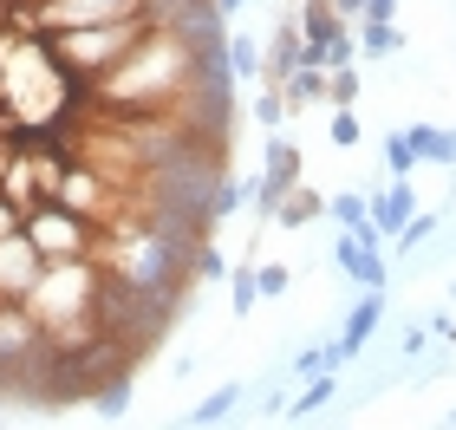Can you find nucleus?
<instances>
[{
  "mask_svg": "<svg viewBox=\"0 0 456 430\" xmlns=\"http://www.w3.org/2000/svg\"><path fill=\"white\" fill-rule=\"evenodd\" d=\"M39 33L59 27H92V20H124V13H151V0H33Z\"/></svg>",
  "mask_w": 456,
  "mask_h": 430,
  "instance_id": "obj_5",
  "label": "nucleus"
},
{
  "mask_svg": "<svg viewBox=\"0 0 456 430\" xmlns=\"http://www.w3.org/2000/svg\"><path fill=\"white\" fill-rule=\"evenodd\" d=\"M20 229H27V209H20L13 196H0V241H7V235H20Z\"/></svg>",
  "mask_w": 456,
  "mask_h": 430,
  "instance_id": "obj_28",
  "label": "nucleus"
},
{
  "mask_svg": "<svg viewBox=\"0 0 456 430\" xmlns=\"http://www.w3.org/2000/svg\"><path fill=\"white\" fill-rule=\"evenodd\" d=\"M287 111H294V105H287V85H267V78H261V98H255L261 131H281V125H287Z\"/></svg>",
  "mask_w": 456,
  "mask_h": 430,
  "instance_id": "obj_17",
  "label": "nucleus"
},
{
  "mask_svg": "<svg viewBox=\"0 0 456 430\" xmlns=\"http://www.w3.org/2000/svg\"><path fill=\"white\" fill-rule=\"evenodd\" d=\"M300 46H306L300 20H281V27H274V46L261 53V78H267V85H287V78L300 72Z\"/></svg>",
  "mask_w": 456,
  "mask_h": 430,
  "instance_id": "obj_7",
  "label": "nucleus"
},
{
  "mask_svg": "<svg viewBox=\"0 0 456 430\" xmlns=\"http://www.w3.org/2000/svg\"><path fill=\"white\" fill-rule=\"evenodd\" d=\"M365 20H398V0H365Z\"/></svg>",
  "mask_w": 456,
  "mask_h": 430,
  "instance_id": "obj_29",
  "label": "nucleus"
},
{
  "mask_svg": "<svg viewBox=\"0 0 456 430\" xmlns=\"http://www.w3.org/2000/svg\"><path fill=\"white\" fill-rule=\"evenodd\" d=\"M450 300H456V280H450Z\"/></svg>",
  "mask_w": 456,
  "mask_h": 430,
  "instance_id": "obj_32",
  "label": "nucleus"
},
{
  "mask_svg": "<svg viewBox=\"0 0 456 430\" xmlns=\"http://www.w3.org/2000/svg\"><path fill=\"white\" fill-rule=\"evenodd\" d=\"M27 235L33 248L46 261H98V241H105V229L86 215H72L66 202H39V209H27Z\"/></svg>",
  "mask_w": 456,
  "mask_h": 430,
  "instance_id": "obj_3",
  "label": "nucleus"
},
{
  "mask_svg": "<svg viewBox=\"0 0 456 430\" xmlns=\"http://www.w3.org/2000/svg\"><path fill=\"white\" fill-rule=\"evenodd\" d=\"M326 105H359V59L326 72Z\"/></svg>",
  "mask_w": 456,
  "mask_h": 430,
  "instance_id": "obj_19",
  "label": "nucleus"
},
{
  "mask_svg": "<svg viewBox=\"0 0 456 430\" xmlns=\"http://www.w3.org/2000/svg\"><path fill=\"white\" fill-rule=\"evenodd\" d=\"M326 404H333V372H320V378H314V385H306V392H300L294 404H287V411H281V418H320V411H326Z\"/></svg>",
  "mask_w": 456,
  "mask_h": 430,
  "instance_id": "obj_16",
  "label": "nucleus"
},
{
  "mask_svg": "<svg viewBox=\"0 0 456 430\" xmlns=\"http://www.w3.org/2000/svg\"><path fill=\"white\" fill-rule=\"evenodd\" d=\"M209 209H216V222H228L241 209V183L235 176H216V190H209Z\"/></svg>",
  "mask_w": 456,
  "mask_h": 430,
  "instance_id": "obj_25",
  "label": "nucleus"
},
{
  "mask_svg": "<svg viewBox=\"0 0 456 430\" xmlns=\"http://www.w3.org/2000/svg\"><path fill=\"white\" fill-rule=\"evenodd\" d=\"M404 137H411V150H418V163H444V170L456 163V131H437V125H411Z\"/></svg>",
  "mask_w": 456,
  "mask_h": 430,
  "instance_id": "obj_11",
  "label": "nucleus"
},
{
  "mask_svg": "<svg viewBox=\"0 0 456 430\" xmlns=\"http://www.w3.org/2000/svg\"><path fill=\"white\" fill-rule=\"evenodd\" d=\"M333 7H339L346 20H365V0H333Z\"/></svg>",
  "mask_w": 456,
  "mask_h": 430,
  "instance_id": "obj_30",
  "label": "nucleus"
},
{
  "mask_svg": "<svg viewBox=\"0 0 456 430\" xmlns=\"http://www.w3.org/2000/svg\"><path fill=\"white\" fill-rule=\"evenodd\" d=\"M235 404H241V385H222V392H209V398H202L196 411H190V424H196V430H202V424H222L228 411H235Z\"/></svg>",
  "mask_w": 456,
  "mask_h": 430,
  "instance_id": "obj_18",
  "label": "nucleus"
},
{
  "mask_svg": "<svg viewBox=\"0 0 456 430\" xmlns=\"http://www.w3.org/2000/svg\"><path fill=\"white\" fill-rule=\"evenodd\" d=\"M326 137H333V143H359L365 131H359V111H352V105H333V125H326Z\"/></svg>",
  "mask_w": 456,
  "mask_h": 430,
  "instance_id": "obj_26",
  "label": "nucleus"
},
{
  "mask_svg": "<svg viewBox=\"0 0 456 430\" xmlns=\"http://www.w3.org/2000/svg\"><path fill=\"white\" fill-rule=\"evenodd\" d=\"M228 66H235V78H261V39L255 33H228Z\"/></svg>",
  "mask_w": 456,
  "mask_h": 430,
  "instance_id": "obj_15",
  "label": "nucleus"
},
{
  "mask_svg": "<svg viewBox=\"0 0 456 430\" xmlns=\"http://www.w3.org/2000/svg\"><path fill=\"white\" fill-rule=\"evenodd\" d=\"M326 215H333L339 229H359V222H371V196L365 190H339L333 202H326Z\"/></svg>",
  "mask_w": 456,
  "mask_h": 430,
  "instance_id": "obj_14",
  "label": "nucleus"
},
{
  "mask_svg": "<svg viewBox=\"0 0 456 430\" xmlns=\"http://www.w3.org/2000/svg\"><path fill=\"white\" fill-rule=\"evenodd\" d=\"M326 202H333V196H320L314 183L300 176L294 190L281 196V209H274V229H306V222H320V215H326Z\"/></svg>",
  "mask_w": 456,
  "mask_h": 430,
  "instance_id": "obj_9",
  "label": "nucleus"
},
{
  "mask_svg": "<svg viewBox=\"0 0 456 430\" xmlns=\"http://www.w3.org/2000/svg\"><path fill=\"white\" fill-rule=\"evenodd\" d=\"M430 235H437V215H411L404 222V229L398 235H391V248H398V255H411V248H424V241Z\"/></svg>",
  "mask_w": 456,
  "mask_h": 430,
  "instance_id": "obj_22",
  "label": "nucleus"
},
{
  "mask_svg": "<svg viewBox=\"0 0 456 430\" xmlns=\"http://www.w3.org/2000/svg\"><path fill=\"white\" fill-rule=\"evenodd\" d=\"M294 183H300V143L281 137V131H267V163L255 176V222H274L281 196L294 190Z\"/></svg>",
  "mask_w": 456,
  "mask_h": 430,
  "instance_id": "obj_4",
  "label": "nucleus"
},
{
  "mask_svg": "<svg viewBox=\"0 0 456 430\" xmlns=\"http://www.w3.org/2000/svg\"><path fill=\"white\" fill-rule=\"evenodd\" d=\"M385 170H391V176H411V170H418V150H411V137H404V131H391V137H385Z\"/></svg>",
  "mask_w": 456,
  "mask_h": 430,
  "instance_id": "obj_23",
  "label": "nucleus"
},
{
  "mask_svg": "<svg viewBox=\"0 0 456 430\" xmlns=\"http://www.w3.org/2000/svg\"><path fill=\"white\" fill-rule=\"evenodd\" d=\"M228 294H235V313H255L261 300V280H255V261H241L235 274H228Z\"/></svg>",
  "mask_w": 456,
  "mask_h": 430,
  "instance_id": "obj_20",
  "label": "nucleus"
},
{
  "mask_svg": "<svg viewBox=\"0 0 456 430\" xmlns=\"http://www.w3.org/2000/svg\"><path fill=\"white\" fill-rule=\"evenodd\" d=\"M326 72H333V66H300L294 78H287V105H294V111L326 105Z\"/></svg>",
  "mask_w": 456,
  "mask_h": 430,
  "instance_id": "obj_12",
  "label": "nucleus"
},
{
  "mask_svg": "<svg viewBox=\"0 0 456 430\" xmlns=\"http://www.w3.org/2000/svg\"><path fill=\"white\" fill-rule=\"evenodd\" d=\"M333 261H339V274H346V280H359V287H385V248H365V241L352 235V229H339Z\"/></svg>",
  "mask_w": 456,
  "mask_h": 430,
  "instance_id": "obj_6",
  "label": "nucleus"
},
{
  "mask_svg": "<svg viewBox=\"0 0 456 430\" xmlns=\"http://www.w3.org/2000/svg\"><path fill=\"white\" fill-rule=\"evenodd\" d=\"M228 274H235V268L222 261V248H209V241H202V248H196V280H228Z\"/></svg>",
  "mask_w": 456,
  "mask_h": 430,
  "instance_id": "obj_27",
  "label": "nucleus"
},
{
  "mask_svg": "<svg viewBox=\"0 0 456 430\" xmlns=\"http://www.w3.org/2000/svg\"><path fill=\"white\" fill-rule=\"evenodd\" d=\"M411 215H418V190H411V176H391V190H371V222H379L385 235H398Z\"/></svg>",
  "mask_w": 456,
  "mask_h": 430,
  "instance_id": "obj_8",
  "label": "nucleus"
},
{
  "mask_svg": "<svg viewBox=\"0 0 456 430\" xmlns=\"http://www.w3.org/2000/svg\"><path fill=\"white\" fill-rule=\"evenodd\" d=\"M379 320H385V287H365V300L352 306V320H346V333H339L346 359H352V353H365V339L379 333Z\"/></svg>",
  "mask_w": 456,
  "mask_h": 430,
  "instance_id": "obj_10",
  "label": "nucleus"
},
{
  "mask_svg": "<svg viewBox=\"0 0 456 430\" xmlns=\"http://www.w3.org/2000/svg\"><path fill=\"white\" fill-rule=\"evenodd\" d=\"M255 280H261V300H274L294 287V268H281V261H255Z\"/></svg>",
  "mask_w": 456,
  "mask_h": 430,
  "instance_id": "obj_24",
  "label": "nucleus"
},
{
  "mask_svg": "<svg viewBox=\"0 0 456 430\" xmlns=\"http://www.w3.org/2000/svg\"><path fill=\"white\" fill-rule=\"evenodd\" d=\"M404 46V33L391 20H359V59H391Z\"/></svg>",
  "mask_w": 456,
  "mask_h": 430,
  "instance_id": "obj_13",
  "label": "nucleus"
},
{
  "mask_svg": "<svg viewBox=\"0 0 456 430\" xmlns=\"http://www.w3.org/2000/svg\"><path fill=\"white\" fill-rule=\"evenodd\" d=\"M151 33H157V13H124V20H92V27H59V33H46V46H53L59 66H66V78L98 85V78Z\"/></svg>",
  "mask_w": 456,
  "mask_h": 430,
  "instance_id": "obj_1",
  "label": "nucleus"
},
{
  "mask_svg": "<svg viewBox=\"0 0 456 430\" xmlns=\"http://www.w3.org/2000/svg\"><path fill=\"white\" fill-rule=\"evenodd\" d=\"M92 411L98 418H124V411H131V378H111L105 392H92Z\"/></svg>",
  "mask_w": 456,
  "mask_h": 430,
  "instance_id": "obj_21",
  "label": "nucleus"
},
{
  "mask_svg": "<svg viewBox=\"0 0 456 430\" xmlns=\"http://www.w3.org/2000/svg\"><path fill=\"white\" fill-rule=\"evenodd\" d=\"M216 7H222V13H241V7H248V0H216Z\"/></svg>",
  "mask_w": 456,
  "mask_h": 430,
  "instance_id": "obj_31",
  "label": "nucleus"
},
{
  "mask_svg": "<svg viewBox=\"0 0 456 430\" xmlns=\"http://www.w3.org/2000/svg\"><path fill=\"white\" fill-rule=\"evenodd\" d=\"M98 261H46V274H39L27 287V306L39 313V326L66 320V313H86V306L98 300Z\"/></svg>",
  "mask_w": 456,
  "mask_h": 430,
  "instance_id": "obj_2",
  "label": "nucleus"
}]
</instances>
